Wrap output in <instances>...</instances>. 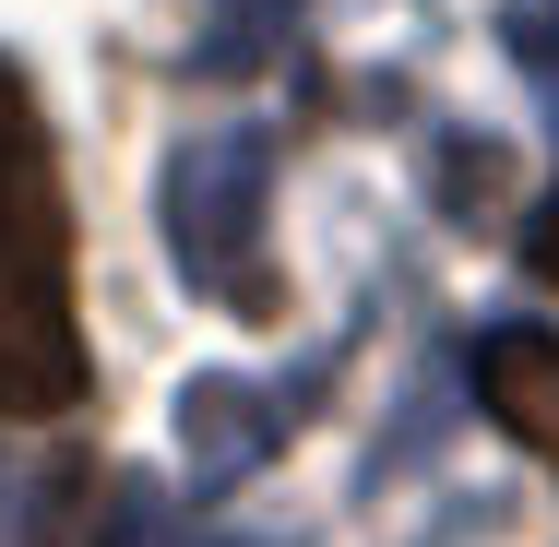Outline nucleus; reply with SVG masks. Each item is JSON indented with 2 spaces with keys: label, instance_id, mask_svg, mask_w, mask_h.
<instances>
[{
  "label": "nucleus",
  "instance_id": "0eeeda50",
  "mask_svg": "<svg viewBox=\"0 0 559 547\" xmlns=\"http://www.w3.org/2000/svg\"><path fill=\"white\" fill-rule=\"evenodd\" d=\"M108 500H119V488H96V464H60V476L24 500V547H96Z\"/></svg>",
  "mask_w": 559,
  "mask_h": 547
},
{
  "label": "nucleus",
  "instance_id": "1a4fd4ad",
  "mask_svg": "<svg viewBox=\"0 0 559 547\" xmlns=\"http://www.w3.org/2000/svg\"><path fill=\"white\" fill-rule=\"evenodd\" d=\"M119 536H131V547H215V536H179V512L143 500V488H119Z\"/></svg>",
  "mask_w": 559,
  "mask_h": 547
},
{
  "label": "nucleus",
  "instance_id": "20e7f679",
  "mask_svg": "<svg viewBox=\"0 0 559 547\" xmlns=\"http://www.w3.org/2000/svg\"><path fill=\"white\" fill-rule=\"evenodd\" d=\"M0 262H72V226H60V179H48V131L24 72H0Z\"/></svg>",
  "mask_w": 559,
  "mask_h": 547
},
{
  "label": "nucleus",
  "instance_id": "f257e3e1",
  "mask_svg": "<svg viewBox=\"0 0 559 547\" xmlns=\"http://www.w3.org/2000/svg\"><path fill=\"white\" fill-rule=\"evenodd\" d=\"M262 203H274V131L262 119H226V131H191L167 155V250L179 274L226 298L238 322H286L274 298V262H262Z\"/></svg>",
  "mask_w": 559,
  "mask_h": 547
},
{
  "label": "nucleus",
  "instance_id": "9d476101",
  "mask_svg": "<svg viewBox=\"0 0 559 547\" xmlns=\"http://www.w3.org/2000/svg\"><path fill=\"white\" fill-rule=\"evenodd\" d=\"M524 274H536V286H559V179L536 191V215H524Z\"/></svg>",
  "mask_w": 559,
  "mask_h": 547
},
{
  "label": "nucleus",
  "instance_id": "6e6552de",
  "mask_svg": "<svg viewBox=\"0 0 559 547\" xmlns=\"http://www.w3.org/2000/svg\"><path fill=\"white\" fill-rule=\"evenodd\" d=\"M512 60L559 84V0H524V12H512Z\"/></svg>",
  "mask_w": 559,
  "mask_h": 547
},
{
  "label": "nucleus",
  "instance_id": "f03ea898",
  "mask_svg": "<svg viewBox=\"0 0 559 547\" xmlns=\"http://www.w3.org/2000/svg\"><path fill=\"white\" fill-rule=\"evenodd\" d=\"M96 381L60 262H0V417H72Z\"/></svg>",
  "mask_w": 559,
  "mask_h": 547
},
{
  "label": "nucleus",
  "instance_id": "39448f33",
  "mask_svg": "<svg viewBox=\"0 0 559 547\" xmlns=\"http://www.w3.org/2000/svg\"><path fill=\"white\" fill-rule=\"evenodd\" d=\"M476 405L524 452H559V333H536V322L476 333Z\"/></svg>",
  "mask_w": 559,
  "mask_h": 547
},
{
  "label": "nucleus",
  "instance_id": "423d86ee",
  "mask_svg": "<svg viewBox=\"0 0 559 547\" xmlns=\"http://www.w3.org/2000/svg\"><path fill=\"white\" fill-rule=\"evenodd\" d=\"M286 36H298V0H215L203 12V72L215 84H238V72H262V60H286Z\"/></svg>",
  "mask_w": 559,
  "mask_h": 547
},
{
  "label": "nucleus",
  "instance_id": "7ed1b4c3",
  "mask_svg": "<svg viewBox=\"0 0 559 547\" xmlns=\"http://www.w3.org/2000/svg\"><path fill=\"white\" fill-rule=\"evenodd\" d=\"M322 381H334V369H298V381H226V369H203V381L179 393V464H191V488H226V476H250L274 440H298V417H310Z\"/></svg>",
  "mask_w": 559,
  "mask_h": 547
}]
</instances>
